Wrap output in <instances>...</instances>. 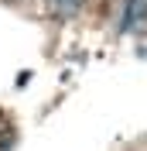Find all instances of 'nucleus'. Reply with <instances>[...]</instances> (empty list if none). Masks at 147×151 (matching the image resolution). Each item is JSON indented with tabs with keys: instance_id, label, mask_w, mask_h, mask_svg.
I'll return each instance as SVG.
<instances>
[{
	"instance_id": "1",
	"label": "nucleus",
	"mask_w": 147,
	"mask_h": 151,
	"mask_svg": "<svg viewBox=\"0 0 147 151\" xmlns=\"http://www.w3.org/2000/svg\"><path fill=\"white\" fill-rule=\"evenodd\" d=\"M51 4H55V7H62V10H75V4H79V0H51Z\"/></svg>"
}]
</instances>
